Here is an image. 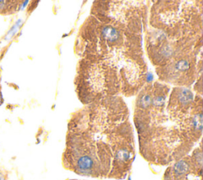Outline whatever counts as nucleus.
I'll list each match as a JSON object with an SVG mask.
<instances>
[{"label":"nucleus","instance_id":"f257e3e1","mask_svg":"<svg viewBox=\"0 0 203 180\" xmlns=\"http://www.w3.org/2000/svg\"><path fill=\"white\" fill-rule=\"evenodd\" d=\"M120 97L86 105L70 118L63 167L94 179H125L136 157L133 128Z\"/></svg>","mask_w":203,"mask_h":180},{"label":"nucleus","instance_id":"f03ea898","mask_svg":"<svg viewBox=\"0 0 203 180\" xmlns=\"http://www.w3.org/2000/svg\"><path fill=\"white\" fill-rule=\"evenodd\" d=\"M170 88L158 82L146 86L136 98L134 125L140 153L146 161L168 166L191 153L202 135V98L183 87Z\"/></svg>","mask_w":203,"mask_h":180},{"label":"nucleus","instance_id":"7ed1b4c3","mask_svg":"<svg viewBox=\"0 0 203 180\" xmlns=\"http://www.w3.org/2000/svg\"><path fill=\"white\" fill-rule=\"evenodd\" d=\"M163 180H202V146L195 148L179 160L168 165Z\"/></svg>","mask_w":203,"mask_h":180},{"label":"nucleus","instance_id":"20e7f679","mask_svg":"<svg viewBox=\"0 0 203 180\" xmlns=\"http://www.w3.org/2000/svg\"><path fill=\"white\" fill-rule=\"evenodd\" d=\"M20 20L16 23L14 26H13L12 28H11V30H10V31H9V33H8V34L6 35V39H9V38H11V37L14 35V34L17 33V31H18V28H19V25H20Z\"/></svg>","mask_w":203,"mask_h":180},{"label":"nucleus","instance_id":"39448f33","mask_svg":"<svg viewBox=\"0 0 203 180\" xmlns=\"http://www.w3.org/2000/svg\"><path fill=\"white\" fill-rule=\"evenodd\" d=\"M3 97H2V95H1V93H0V105L3 103Z\"/></svg>","mask_w":203,"mask_h":180},{"label":"nucleus","instance_id":"423d86ee","mask_svg":"<svg viewBox=\"0 0 203 180\" xmlns=\"http://www.w3.org/2000/svg\"><path fill=\"white\" fill-rule=\"evenodd\" d=\"M67 180H78V179H67Z\"/></svg>","mask_w":203,"mask_h":180}]
</instances>
